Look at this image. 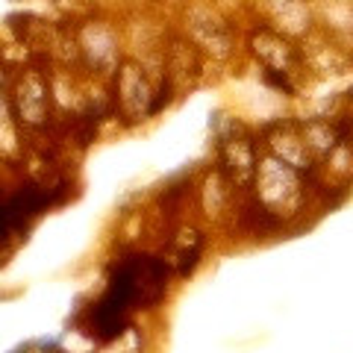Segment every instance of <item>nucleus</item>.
<instances>
[{"mask_svg":"<svg viewBox=\"0 0 353 353\" xmlns=\"http://www.w3.org/2000/svg\"><path fill=\"white\" fill-rule=\"evenodd\" d=\"M148 83H145V74H141L136 65H124L118 74V101L124 106L127 115H141L145 112V103H148Z\"/></svg>","mask_w":353,"mask_h":353,"instance_id":"4","label":"nucleus"},{"mask_svg":"<svg viewBox=\"0 0 353 353\" xmlns=\"http://www.w3.org/2000/svg\"><path fill=\"white\" fill-rule=\"evenodd\" d=\"M256 185L262 203L274 215H294L303 203V189L294 168L280 162L277 157H268L256 165Z\"/></svg>","mask_w":353,"mask_h":353,"instance_id":"1","label":"nucleus"},{"mask_svg":"<svg viewBox=\"0 0 353 353\" xmlns=\"http://www.w3.org/2000/svg\"><path fill=\"white\" fill-rule=\"evenodd\" d=\"M253 50H256V57L277 74H289L292 65H294L292 48L280 36H274V32H256V36H253Z\"/></svg>","mask_w":353,"mask_h":353,"instance_id":"5","label":"nucleus"},{"mask_svg":"<svg viewBox=\"0 0 353 353\" xmlns=\"http://www.w3.org/2000/svg\"><path fill=\"white\" fill-rule=\"evenodd\" d=\"M271 150H274V157H277L280 162L285 165H292V168H303V165H309V150L303 145V139L297 136V132L292 130H280L277 136L271 139Z\"/></svg>","mask_w":353,"mask_h":353,"instance_id":"6","label":"nucleus"},{"mask_svg":"<svg viewBox=\"0 0 353 353\" xmlns=\"http://www.w3.org/2000/svg\"><path fill=\"white\" fill-rule=\"evenodd\" d=\"M221 162H224L230 183L236 185H248L256 176V153L245 136H230L221 141Z\"/></svg>","mask_w":353,"mask_h":353,"instance_id":"3","label":"nucleus"},{"mask_svg":"<svg viewBox=\"0 0 353 353\" xmlns=\"http://www.w3.org/2000/svg\"><path fill=\"white\" fill-rule=\"evenodd\" d=\"M15 112L24 121L27 127H39L48 121V109H50V88L44 83V77L39 71H24L21 80L15 83V94H12Z\"/></svg>","mask_w":353,"mask_h":353,"instance_id":"2","label":"nucleus"},{"mask_svg":"<svg viewBox=\"0 0 353 353\" xmlns=\"http://www.w3.org/2000/svg\"><path fill=\"white\" fill-rule=\"evenodd\" d=\"M303 145H306V150H315V153H330L336 148V130L330 127V124H324V121H312L306 130H303Z\"/></svg>","mask_w":353,"mask_h":353,"instance_id":"7","label":"nucleus"}]
</instances>
